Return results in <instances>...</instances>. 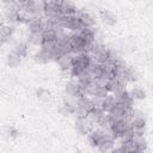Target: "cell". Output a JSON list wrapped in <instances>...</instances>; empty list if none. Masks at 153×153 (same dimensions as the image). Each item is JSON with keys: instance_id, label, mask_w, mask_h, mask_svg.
I'll return each instance as SVG.
<instances>
[{"instance_id": "19", "label": "cell", "mask_w": 153, "mask_h": 153, "mask_svg": "<svg viewBox=\"0 0 153 153\" xmlns=\"http://www.w3.org/2000/svg\"><path fill=\"white\" fill-rule=\"evenodd\" d=\"M93 81H94V79L92 78V75L88 72H85L82 75H80L78 78V82H79V85H80V87H81V90L85 94H86V91L88 90V87L92 85Z\"/></svg>"}, {"instance_id": "20", "label": "cell", "mask_w": 153, "mask_h": 153, "mask_svg": "<svg viewBox=\"0 0 153 153\" xmlns=\"http://www.w3.org/2000/svg\"><path fill=\"white\" fill-rule=\"evenodd\" d=\"M13 33H14V26H12L11 24H8V25H2V26H1V30H0V38H1V42H2V43L8 42V41L13 37Z\"/></svg>"}, {"instance_id": "33", "label": "cell", "mask_w": 153, "mask_h": 153, "mask_svg": "<svg viewBox=\"0 0 153 153\" xmlns=\"http://www.w3.org/2000/svg\"><path fill=\"white\" fill-rule=\"evenodd\" d=\"M135 141H136V148H137V152H143V151L147 149V141L143 139V136L135 137Z\"/></svg>"}, {"instance_id": "21", "label": "cell", "mask_w": 153, "mask_h": 153, "mask_svg": "<svg viewBox=\"0 0 153 153\" xmlns=\"http://www.w3.org/2000/svg\"><path fill=\"white\" fill-rule=\"evenodd\" d=\"M57 62H59V66H60L62 72H69L72 66H73V55L72 54H66Z\"/></svg>"}, {"instance_id": "4", "label": "cell", "mask_w": 153, "mask_h": 153, "mask_svg": "<svg viewBox=\"0 0 153 153\" xmlns=\"http://www.w3.org/2000/svg\"><path fill=\"white\" fill-rule=\"evenodd\" d=\"M91 54H92L94 61L98 62V63H102V65L109 63L110 56H111V51L105 45H103L100 43H94L93 44Z\"/></svg>"}, {"instance_id": "23", "label": "cell", "mask_w": 153, "mask_h": 153, "mask_svg": "<svg viewBox=\"0 0 153 153\" xmlns=\"http://www.w3.org/2000/svg\"><path fill=\"white\" fill-rule=\"evenodd\" d=\"M115 96H116V99H117L118 102L124 103V104H128V105H133L134 98L131 97L130 91H128V90H126V88H124V90L120 91L118 93H116Z\"/></svg>"}, {"instance_id": "18", "label": "cell", "mask_w": 153, "mask_h": 153, "mask_svg": "<svg viewBox=\"0 0 153 153\" xmlns=\"http://www.w3.org/2000/svg\"><path fill=\"white\" fill-rule=\"evenodd\" d=\"M116 102H117V99H116L115 94H108L100 99V106L105 112H110L114 109Z\"/></svg>"}, {"instance_id": "3", "label": "cell", "mask_w": 153, "mask_h": 153, "mask_svg": "<svg viewBox=\"0 0 153 153\" xmlns=\"http://www.w3.org/2000/svg\"><path fill=\"white\" fill-rule=\"evenodd\" d=\"M61 25L62 27L72 31V32H80L84 29V25L79 18V16H66L62 14L61 16Z\"/></svg>"}, {"instance_id": "27", "label": "cell", "mask_w": 153, "mask_h": 153, "mask_svg": "<svg viewBox=\"0 0 153 153\" xmlns=\"http://www.w3.org/2000/svg\"><path fill=\"white\" fill-rule=\"evenodd\" d=\"M82 38L88 42V43H94V38H96V31L93 27H84L80 32H79Z\"/></svg>"}, {"instance_id": "1", "label": "cell", "mask_w": 153, "mask_h": 153, "mask_svg": "<svg viewBox=\"0 0 153 153\" xmlns=\"http://www.w3.org/2000/svg\"><path fill=\"white\" fill-rule=\"evenodd\" d=\"M109 133L115 140L117 139L121 140L128 135H133L130 133V121L128 118H121V120L112 121L109 127Z\"/></svg>"}, {"instance_id": "24", "label": "cell", "mask_w": 153, "mask_h": 153, "mask_svg": "<svg viewBox=\"0 0 153 153\" xmlns=\"http://www.w3.org/2000/svg\"><path fill=\"white\" fill-rule=\"evenodd\" d=\"M78 12L76 7L74 6L73 2H71L69 0H65L61 2V13L66 14V16H73Z\"/></svg>"}, {"instance_id": "5", "label": "cell", "mask_w": 153, "mask_h": 153, "mask_svg": "<svg viewBox=\"0 0 153 153\" xmlns=\"http://www.w3.org/2000/svg\"><path fill=\"white\" fill-rule=\"evenodd\" d=\"M86 94L91 96L92 98H98V99H102L105 96H108L109 91L105 86V80H94L92 85L88 87V90L86 91Z\"/></svg>"}, {"instance_id": "22", "label": "cell", "mask_w": 153, "mask_h": 153, "mask_svg": "<svg viewBox=\"0 0 153 153\" xmlns=\"http://www.w3.org/2000/svg\"><path fill=\"white\" fill-rule=\"evenodd\" d=\"M26 42L29 44H32V45H39L42 47L44 39H43V33L42 32H29L27 37H26Z\"/></svg>"}, {"instance_id": "35", "label": "cell", "mask_w": 153, "mask_h": 153, "mask_svg": "<svg viewBox=\"0 0 153 153\" xmlns=\"http://www.w3.org/2000/svg\"><path fill=\"white\" fill-rule=\"evenodd\" d=\"M26 1H27V0H16V2H18L19 5H22V7H23V5H24Z\"/></svg>"}, {"instance_id": "29", "label": "cell", "mask_w": 153, "mask_h": 153, "mask_svg": "<svg viewBox=\"0 0 153 153\" xmlns=\"http://www.w3.org/2000/svg\"><path fill=\"white\" fill-rule=\"evenodd\" d=\"M44 42H56L57 39V32L56 29H44L42 31ZM43 42V43H44Z\"/></svg>"}, {"instance_id": "31", "label": "cell", "mask_w": 153, "mask_h": 153, "mask_svg": "<svg viewBox=\"0 0 153 153\" xmlns=\"http://www.w3.org/2000/svg\"><path fill=\"white\" fill-rule=\"evenodd\" d=\"M96 123L99 126V128H102V129H109V127H110V116H109V114L106 115V114H103L97 121H96Z\"/></svg>"}, {"instance_id": "2", "label": "cell", "mask_w": 153, "mask_h": 153, "mask_svg": "<svg viewBox=\"0 0 153 153\" xmlns=\"http://www.w3.org/2000/svg\"><path fill=\"white\" fill-rule=\"evenodd\" d=\"M93 106V99L87 97V94H84L78 98L74 115L76 118H86L88 117V114Z\"/></svg>"}, {"instance_id": "10", "label": "cell", "mask_w": 153, "mask_h": 153, "mask_svg": "<svg viewBox=\"0 0 153 153\" xmlns=\"http://www.w3.org/2000/svg\"><path fill=\"white\" fill-rule=\"evenodd\" d=\"M92 57L90 55V53H85V51H81V53H76V55L73 56V65H76L81 68H84L85 71L88 69V67L91 66L92 63Z\"/></svg>"}, {"instance_id": "6", "label": "cell", "mask_w": 153, "mask_h": 153, "mask_svg": "<svg viewBox=\"0 0 153 153\" xmlns=\"http://www.w3.org/2000/svg\"><path fill=\"white\" fill-rule=\"evenodd\" d=\"M117 68V75L116 78H118L120 80H122L123 82H134L137 80V74L135 72L134 68L129 67V66H126L124 63L116 67Z\"/></svg>"}, {"instance_id": "16", "label": "cell", "mask_w": 153, "mask_h": 153, "mask_svg": "<svg viewBox=\"0 0 153 153\" xmlns=\"http://www.w3.org/2000/svg\"><path fill=\"white\" fill-rule=\"evenodd\" d=\"M114 146H115V139L111 136L110 133H106V135L103 137V140L99 142L98 145V149L100 152H108V151H111L114 149Z\"/></svg>"}, {"instance_id": "32", "label": "cell", "mask_w": 153, "mask_h": 153, "mask_svg": "<svg viewBox=\"0 0 153 153\" xmlns=\"http://www.w3.org/2000/svg\"><path fill=\"white\" fill-rule=\"evenodd\" d=\"M130 94H131V97L134 98V100H141V99H143V98L146 97V92H145L141 87H139V86L133 87V88L130 90Z\"/></svg>"}, {"instance_id": "30", "label": "cell", "mask_w": 153, "mask_h": 153, "mask_svg": "<svg viewBox=\"0 0 153 153\" xmlns=\"http://www.w3.org/2000/svg\"><path fill=\"white\" fill-rule=\"evenodd\" d=\"M6 62H7V65H8L11 68H16V67H18V66L20 65V62H22V57H20L19 55H17L16 53L12 51L11 54L7 55Z\"/></svg>"}, {"instance_id": "12", "label": "cell", "mask_w": 153, "mask_h": 153, "mask_svg": "<svg viewBox=\"0 0 153 153\" xmlns=\"http://www.w3.org/2000/svg\"><path fill=\"white\" fill-rule=\"evenodd\" d=\"M26 25L29 32H42L45 29V19L42 17H31Z\"/></svg>"}, {"instance_id": "13", "label": "cell", "mask_w": 153, "mask_h": 153, "mask_svg": "<svg viewBox=\"0 0 153 153\" xmlns=\"http://www.w3.org/2000/svg\"><path fill=\"white\" fill-rule=\"evenodd\" d=\"M105 86H106V88H108V91L110 93L116 94L120 91H122V90L126 88V82H123L118 78H112V79L105 80Z\"/></svg>"}, {"instance_id": "7", "label": "cell", "mask_w": 153, "mask_h": 153, "mask_svg": "<svg viewBox=\"0 0 153 153\" xmlns=\"http://www.w3.org/2000/svg\"><path fill=\"white\" fill-rule=\"evenodd\" d=\"M43 14L45 18H55L62 16L61 2L57 0H43Z\"/></svg>"}, {"instance_id": "8", "label": "cell", "mask_w": 153, "mask_h": 153, "mask_svg": "<svg viewBox=\"0 0 153 153\" xmlns=\"http://www.w3.org/2000/svg\"><path fill=\"white\" fill-rule=\"evenodd\" d=\"M130 121V133L135 137L143 136L145 134V128H146V120L143 117V114L136 117H133Z\"/></svg>"}, {"instance_id": "9", "label": "cell", "mask_w": 153, "mask_h": 153, "mask_svg": "<svg viewBox=\"0 0 153 153\" xmlns=\"http://www.w3.org/2000/svg\"><path fill=\"white\" fill-rule=\"evenodd\" d=\"M23 11L32 17H41L43 14V2L38 0H27L23 5Z\"/></svg>"}, {"instance_id": "36", "label": "cell", "mask_w": 153, "mask_h": 153, "mask_svg": "<svg viewBox=\"0 0 153 153\" xmlns=\"http://www.w3.org/2000/svg\"><path fill=\"white\" fill-rule=\"evenodd\" d=\"M57 1H60V2H62V1H65V0H57Z\"/></svg>"}, {"instance_id": "15", "label": "cell", "mask_w": 153, "mask_h": 153, "mask_svg": "<svg viewBox=\"0 0 153 153\" xmlns=\"http://www.w3.org/2000/svg\"><path fill=\"white\" fill-rule=\"evenodd\" d=\"M87 72L92 75V78H93L94 80H103V75H104V65L93 61V62L91 63V66L88 67Z\"/></svg>"}, {"instance_id": "11", "label": "cell", "mask_w": 153, "mask_h": 153, "mask_svg": "<svg viewBox=\"0 0 153 153\" xmlns=\"http://www.w3.org/2000/svg\"><path fill=\"white\" fill-rule=\"evenodd\" d=\"M65 91H66V94L67 97H71V98H75L78 99L79 97L84 96L85 93L82 92L78 80H71L66 84V87H65Z\"/></svg>"}, {"instance_id": "28", "label": "cell", "mask_w": 153, "mask_h": 153, "mask_svg": "<svg viewBox=\"0 0 153 153\" xmlns=\"http://www.w3.org/2000/svg\"><path fill=\"white\" fill-rule=\"evenodd\" d=\"M13 53L19 55L20 57H25L27 55V43L26 42H17L13 45Z\"/></svg>"}, {"instance_id": "26", "label": "cell", "mask_w": 153, "mask_h": 153, "mask_svg": "<svg viewBox=\"0 0 153 153\" xmlns=\"http://www.w3.org/2000/svg\"><path fill=\"white\" fill-rule=\"evenodd\" d=\"M99 17L102 19V22L106 25H114L116 23V17L110 12V11H106V10H103L100 11L99 13Z\"/></svg>"}, {"instance_id": "25", "label": "cell", "mask_w": 153, "mask_h": 153, "mask_svg": "<svg viewBox=\"0 0 153 153\" xmlns=\"http://www.w3.org/2000/svg\"><path fill=\"white\" fill-rule=\"evenodd\" d=\"M79 18L84 25V27H93L94 26V18L88 12H79Z\"/></svg>"}, {"instance_id": "34", "label": "cell", "mask_w": 153, "mask_h": 153, "mask_svg": "<svg viewBox=\"0 0 153 153\" xmlns=\"http://www.w3.org/2000/svg\"><path fill=\"white\" fill-rule=\"evenodd\" d=\"M8 133H10V135H11L12 137H16V136L18 135V131H17L16 129H13V128H10V129H8Z\"/></svg>"}, {"instance_id": "14", "label": "cell", "mask_w": 153, "mask_h": 153, "mask_svg": "<svg viewBox=\"0 0 153 153\" xmlns=\"http://www.w3.org/2000/svg\"><path fill=\"white\" fill-rule=\"evenodd\" d=\"M106 135V131H105V129H102V128H99V129H94V130H91L90 133H88V142H90V145L92 146V147H98V145H99V142L103 140V137Z\"/></svg>"}, {"instance_id": "17", "label": "cell", "mask_w": 153, "mask_h": 153, "mask_svg": "<svg viewBox=\"0 0 153 153\" xmlns=\"http://www.w3.org/2000/svg\"><path fill=\"white\" fill-rule=\"evenodd\" d=\"M75 129L78 133H80L81 135H88V133L91 131V122L86 118H76L75 121Z\"/></svg>"}]
</instances>
